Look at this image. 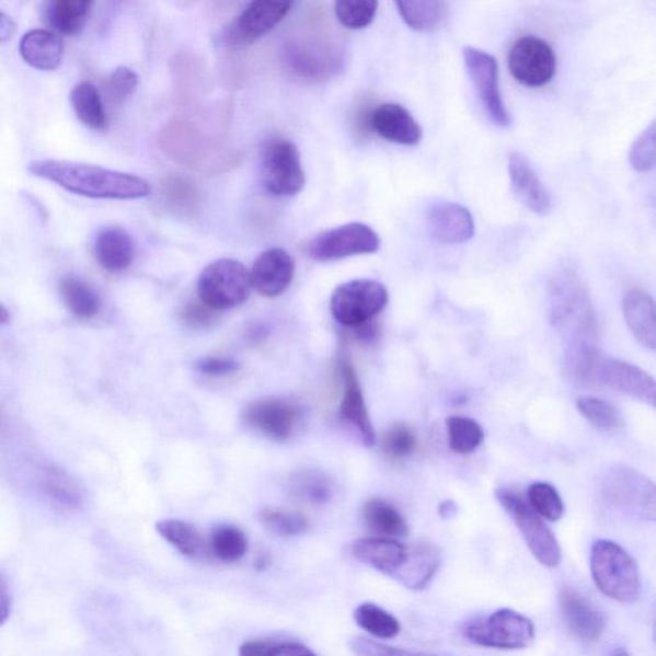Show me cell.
<instances>
[{
  "label": "cell",
  "instance_id": "cell-40",
  "mask_svg": "<svg viewBox=\"0 0 656 656\" xmlns=\"http://www.w3.org/2000/svg\"><path fill=\"white\" fill-rule=\"evenodd\" d=\"M260 518L266 530L281 538L300 537L309 530V520L298 511L266 508Z\"/></svg>",
  "mask_w": 656,
  "mask_h": 656
},
{
  "label": "cell",
  "instance_id": "cell-46",
  "mask_svg": "<svg viewBox=\"0 0 656 656\" xmlns=\"http://www.w3.org/2000/svg\"><path fill=\"white\" fill-rule=\"evenodd\" d=\"M417 448V436L413 429L406 425H395L388 429L383 435L382 450L384 454L403 459L411 457Z\"/></svg>",
  "mask_w": 656,
  "mask_h": 656
},
{
  "label": "cell",
  "instance_id": "cell-5",
  "mask_svg": "<svg viewBox=\"0 0 656 656\" xmlns=\"http://www.w3.org/2000/svg\"><path fill=\"white\" fill-rule=\"evenodd\" d=\"M496 499L507 511L537 561L546 568L560 567L562 550L544 518L534 511L522 495L511 488L496 490Z\"/></svg>",
  "mask_w": 656,
  "mask_h": 656
},
{
  "label": "cell",
  "instance_id": "cell-12",
  "mask_svg": "<svg viewBox=\"0 0 656 656\" xmlns=\"http://www.w3.org/2000/svg\"><path fill=\"white\" fill-rule=\"evenodd\" d=\"M508 66L511 77L519 84L529 88L545 87L555 77V51L552 45L541 37L523 36L513 44Z\"/></svg>",
  "mask_w": 656,
  "mask_h": 656
},
{
  "label": "cell",
  "instance_id": "cell-48",
  "mask_svg": "<svg viewBox=\"0 0 656 656\" xmlns=\"http://www.w3.org/2000/svg\"><path fill=\"white\" fill-rule=\"evenodd\" d=\"M350 651L357 656H417V653L394 646L383 645L366 637H354L349 641Z\"/></svg>",
  "mask_w": 656,
  "mask_h": 656
},
{
  "label": "cell",
  "instance_id": "cell-29",
  "mask_svg": "<svg viewBox=\"0 0 656 656\" xmlns=\"http://www.w3.org/2000/svg\"><path fill=\"white\" fill-rule=\"evenodd\" d=\"M600 357L598 344H571L565 350L564 366L569 379L579 387L600 383Z\"/></svg>",
  "mask_w": 656,
  "mask_h": 656
},
{
  "label": "cell",
  "instance_id": "cell-15",
  "mask_svg": "<svg viewBox=\"0 0 656 656\" xmlns=\"http://www.w3.org/2000/svg\"><path fill=\"white\" fill-rule=\"evenodd\" d=\"M565 628L583 643H595L607 628L605 614L576 588L563 586L557 595Z\"/></svg>",
  "mask_w": 656,
  "mask_h": 656
},
{
  "label": "cell",
  "instance_id": "cell-14",
  "mask_svg": "<svg viewBox=\"0 0 656 656\" xmlns=\"http://www.w3.org/2000/svg\"><path fill=\"white\" fill-rule=\"evenodd\" d=\"M292 5L291 2H271V0L249 3L243 12L233 20L226 37L233 45L258 42L288 16Z\"/></svg>",
  "mask_w": 656,
  "mask_h": 656
},
{
  "label": "cell",
  "instance_id": "cell-6",
  "mask_svg": "<svg viewBox=\"0 0 656 656\" xmlns=\"http://www.w3.org/2000/svg\"><path fill=\"white\" fill-rule=\"evenodd\" d=\"M252 289L251 273L243 263L231 258L209 263L196 285L202 303L216 312L244 304Z\"/></svg>",
  "mask_w": 656,
  "mask_h": 656
},
{
  "label": "cell",
  "instance_id": "cell-4",
  "mask_svg": "<svg viewBox=\"0 0 656 656\" xmlns=\"http://www.w3.org/2000/svg\"><path fill=\"white\" fill-rule=\"evenodd\" d=\"M595 585L606 597L623 605L636 602L641 595L637 564L625 550L610 540H598L591 549Z\"/></svg>",
  "mask_w": 656,
  "mask_h": 656
},
{
  "label": "cell",
  "instance_id": "cell-2",
  "mask_svg": "<svg viewBox=\"0 0 656 656\" xmlns=\"http://www.w3.org/2000/svg\"><path fill=\"white\" fill-rule=\"evenodd\" d=\"M550 314L567 345L598 344L599 321L590 294L573 268H564L550 286Z\"/></svg>",
  "mask_w": 656,
  "mask_h": 656
},
{
  "label": "cell",
  "instance_id": "cell-59",
  "mask_svg": "<svg viewBox=\"0 0 656 656\" xmlns=\"http://www.w3.org/2000/svg\"><path fill=\"white\" fill-rule=\"evenodd\" d=\"M607 656H631V654L628 651H624L623 647H615Z\"/></svg>",
  "mask_w": 656,
  "mask_h": 656
},
{
  "label": "cell",
  "instance_id": "cell-31",
  "mask_svg": "<svg viewBox=\"0 0 656 656\" xmlns=\"http://www.w3.org/2000/svg\"><path fill=\"white\" fill-rule=\"evenodd\" d=\"M364 518L368 529L382 537L404 538L410 532L402 513L382 499L368 500L365 504Z\"/></svg>",
  "mask_w": 656,
  "mask_h": 656
},
{
  "label": "cell",
  "instance_id": "cell-10",
  "mask_svg": "<svg viewBox=\"0 0 656 656\" xmlns=\"http://www.w3.org/2000/svg\"><path fill=\"white\" fill-rule=\"evenodd\" d=\"M380 246L381 240L375 230L368 225L352 222L319 233L307 244V254L317 262H333L373 254Z\"/></svg>",
  "mask_w": 656,
  "mask_h": 656
},
{
  "label": "cell",
  "instance_id": "cell-55",
  "mask_svg": "<svg viewBox=\"0 0 656 656\" xmlns=\"http://www.w3.org/2000/svg\"><path fill=\"white\" fill-rule=\"evenodd\" d=\"M14 30H16V25H14L13 20L2 13V16H0V41L3 43L9 41L14 34Z\"/></svg>",
  "mask_w": 656,
  "mask_h": 656
},
{
  "label": "cell",
  "instance_id": "cell-30",
  "mask_svg": "<svg viewBox=\"0 0 656 656\" xmlns=\"http://www.w3.org/2000/svg\"><path fill=\"white\" fill-rule=\"evenodd\" d=\"M60 298L69 312L78 319L90 320L101 311L100 294L78 277H65L59 284Z\"/></svg>",
  "mask_w": 656,
  "mask_h": 656
},
{
  "label": "cell",
  "instance_id": "cell-19",
  "mask_svg": "<svg viewBox=\"0 0 656 656\" xmlns=\"http://www.w3.org/2000/svg\"><path fill=\"white\" fill-rule=\"evenodd\" d=\"M368 126L380 138L399 146H418L424 137V131L410 111L396 103L377 105L368 117Z\"/></svg>",
  "mask_w": 656,
  "mask_h": 656
},
{
  "label": "cell",
  "instance_id": "cell-47",
  "mask_svg": "<svg viewBox=\"0 0 656 656\" xmlns=\"http://www.w3.org/2000/svg\"><path fill=\"white\" fill-rule=\"evenodd\" d=\"M138 85V73L128 69V67L120 66L110 74L107 84H105V92H107L113 103L120 104L137 92Z\"/></svg>",
  "mask_w": 656,
  "mask_h": 656
},
{
  "label": "cell",
  "instance_id": "cell-1",
  "mask_svg": "<svg viewBox=\"0 0 656 656\" xmlns=\"http://www.w3.org/2000/svg\"><path fill=\"white\" fill-rule=\"evenodd\" d=\"M27 170L37 179L87 198L135 200L147 198L152 193V186L146 179L94 164L39 160L30 163Z\"/></svg>",
  "mask_w": 656,
  "mask_h": 656
},
{
  "label": "cell",
  "instance_id": "cell-58",
  "mask_svg": "<svg viewBox=\"0 0 656 656\" xmlns=\"http://www.w3.org/2000/svg\"><path fill=\"white\" fill-rule=\"evenodd\" d=\"M268 564H269V557L267 555H262V556H260V560L256 561V568H258L260 571H263L268 567Z\"/></svg>",
  "mask_w": 656,
  "mask_h": 656
},
{
  "label": "cell",
  "instance_id": "cell-13",
  "mask_svg": "<svg viewBox=\"0 0 656 656\" xmlns=\"http://www.w3.org/2000/svg\"><path fill=\"white\" fill-rule=\"evenodd\" d=\"M343 57L326 41H297L284 50V65L296 77L326 80L342 69Z\"/></svg>",
  "mask_w": 656,
  "mask_h": 656
},
{
  "label": "cell",
  "instance_id": "cell-22",
  "mask_svg": "<svg viewBox=\"0 0 656 656\" xmlns=\"http://www.w3.org/2000/svg\"><path fill=\"white\" fill-rule=\"evenodd\" d=\"M350 554L360 563L391 577H396L408 561V546L389 538H369L354 541Z\"/></svg>",
  "mask_w": 656,
  "mask_h": 656
},
{
  "label": "cell",
  "instance_id": "cell-24",
  "mask_svg": "<svg viewBox=\"0 0 656 656\" xmlns=\"http://www.w3.org/2000/svg\"><path fill=\"white\" fill-rule=\"evenodd\" d=\"M622 311L636 341L645 348L656 352V301L651 294L640 289L625 292Z\"/></svg>",
  "mask_w": 656,
  "mask_h": 656
},
{
  "label": "cell",
  "instance_id": "cell-60",
  "mask_svg": "<svg viewBox=\"0 0 656 656\" xmlns=\"http://www.w3.org/2000/svg\"><path fill=\"white\" fill-rule=\"evenodd\" d=\"M0 319H2L3 324L9 323L10 321L9 311H7V308L4 306L2 307V311H0Z\"/></svg>",
  "mask_w": 656,
  "mask_h": 656
},
{
  "label": "cell",
  "instance_id": "cell-28",
  "mask_svg": "<svg viewBox=\"0 0 656 656\" xmlns=\"http://www.w3.org/2000/svg\"><path fill=\"white\" fill-rule=\"evenodd\" d=\"M93 5L90 0H51L45 5V19L58 34L78 35L85 27Z\"/></svg>",
  "mask_w": 656,
  "mask_h": 656
},
{
  "label": "cell",
  "instance_id": "cell-33",
  "mask_svg": "<svg viewBox=\"0 0 656 656\" xmlns=\"http://www.w3.org/2000/svg\"><path fill=\"white\" fill-rule=\"evenodd\" d=\"M156 530L179 553L187 557H198L205 550V541L195 527L185 520L164 519L156 525Z\"/></svg>",
  "mask_w": 656,
  "mask_h": 656
},
{
  "label": "cell",
  "instance_id": "cell-39",
  "mask_svg": "<svg viewBox=\"0 0 656 656\" xmlns=\"http://www.w3.org/2000/svg\"><path fill=\"white\" fill-rule=\"evenodd\" d=\"M42 485L45 494L66 508H74L81 502V488L69 474L50 467L44 471Z\"/></svg>",
  "mask_w": 656,
  "mask_h": 656
},
{
  "label": "cell",
  "instance_id": "cell-9",
  "mask_svg": "<svg viewBox=\"0 0 656 656\" xmlns=\"http://www.w3.org/2000/svg\"><path fill=\"white\" fill-rule=\"evenodd\" d=\"M261 173L263 186L275 196L297 195L306 185L299 149L288 139L273 138L265 142Z\"/></svg>",
  "mask_w": 656,
  "mask_h": 656
},
{
  "label": "cell",
  "instance_id": "cell-63",
  "mask_svg": "<svg viewBox=\"0 0 656 656\" xmlns=\"http://www.w3.org/2000/svg\"><path fill=\"white\" fill-rule=\"evenodd\" d=\"M655 637H656V625H655Z\"/></svg>",
  "mask_w": 656,
  "mask_h": 656
},
{
  "label": "cell",
  "instance_id": "cell-41",
  "mask_svg": "<svg viewBox=\"0 0 656 656\" xmlns=\"http://www.w3.org/2000/svg\"><path fill=\"white\" fill-rule=\"evenodd\" d=\"M529 503L542 518L556 522L564 516V503L556 488L546 482L532 484L527 493Z\"/></svg>",
  "mask_w": 656,
  "mask_h": 656
},
{
  "label": "cell",
  "instance_id": "cell-38",
  "mask_svg": "<svg viewBox=\"0 0 656 656\" xmlns=\"http://www.w3.org/2000/svg\"><path fill=\"white\" fill-rule=\"evenodd\" d=\"M210 549L222 562H239L248 552L246 534L235 526H218L210 537Z\"/></svg>",
  "mask_w": 656,
  "mask_h": 656
},
{
  "label": "cell",
  "instance_id": "cell-7",
  "mask_svg": "<svg viewBox=\"0 0 656 656\" xmlns=\"http://www.w3.org/2000/svg\"><path fill=\"white\" fill-rule=\"evenodd\" d=\"M389 303L387 286L369 278L338 285L330 301V311L342 326L356 329L372 322Z\"/></svg>",
  "mask_w": 656,
  "mask_h": 656
},
{
  "label": "cell",
  "instance_id": "cell-42",
  "mask_svg": "<svg viewBox=\"0 0 656 656\" xmlns=\"http://www.w3.org/2000/svg\"><path fill=\"white\" fill-rule=\"evenodd\" d=\"M294 492L309 503L322 505L333 499V485L330 480L317 472L299 474L292 484Z\"/></svg>",
  "mask_w": 656,
  "mask_h": 656
},
{
  "label": "cell",
  "instance_id": "cell-11",
  "mask_svg": "<svg viewBox=\"0 0 656 656\" xmlns=\"http://www.w3.org/2000/svg\"><path fill=\"white\" fill-rule=\"evenodd\" d=\"M463 58L482 108L497 127H508L511 118L505 105L499 85V67L496 59L485 50L473 47L463 49Z\"/></svg>",
  "mask_w": 656,
  "mask_h": 656
},
{
  "label": "cell",
  "instance_id": "cell-43",
  "mask_svg": "<svg viewBox=\"0 0 656 656\" xmlns=\"http://www.w3.org/2000/svg\"><path fill=\"white\" fill-rule=\"evenodd\" d=\"M379 3L373 0H360V2H337L335 13L341 24L353 30L365 28L372 24Z\"/></svg>",
  "mask_w": 656,
  "mask_h": 656
},
{
  "label": "cell",
  "instance_id": "cell-3",
  "mask_svg": "<svg viewBox=\"0 0 656 656\" xmlns=\"http://www.w3.org/2000/svg\"><path fill=\"white\" fill-rule=\"evenodd\" d=\"M599 494L620 515L656 522V484L632 467H610L600 480Z\"/></svg>",
  "mask_w": 656,
  "mask_h": 656
},
{
  "label": "cell",
  "instance_id": "cell-36",
  "mask_svg": "<svg viewBox=\"0 0 656 656\" xmlns=\"http://www.w3.org/2000/svg\"><path fill=\"white\" fill-rule=\"evenodd\" d=\"M405 24L416 32H429L442 19L445 3L440 0H422V2H396Z\"/></svg>",
  "mask_w": 656,
  "mask_h": 656
},
{
  "label": "cell",
  "instance_id": "cell-20",
  "mask_svg": "<svg viewBox=\"0 0 656 656\" xmlns=\"http://www.w3.org/2000/svg\"><path fill=\"white\" fill-rule=\"evenodd\" d=\"M427 232L437 243L464 244L474 235L473 216L457 203H436L428 210Z\"/></svg>",
  "mask_w": 656,
  "mask_h": 656
},
{
  "label": "cell",
  "instance_id": "cell-21",
  "mask_svg": "<svg viewBox=\"0 0 656 656\" xmlns=\"http://www.w3.org/2000/svg\"><path fill=\"white\" fill-rule=\"evenodd\" d=\"M600 382L656 410V380L635 365L620 359L602 360Z\"/></svg>",
  "mask_w": 656,
  "mask_h": 656
},
{
  "label": "cell",
  "instance_id": "cell-50",
  "mask_svg": "<svg viewBox=\"0 0 656 656\" xmlns=\"http://www.w3.org/2000/svg\"><path fill=\"white\" fill-rule=\"evenodd\" d=\"M216 320V311L203 304L202 301L200 303L187 304L181 313V321L184 322L185 326L194 330L212 326Z\"/></svg>",
  "mask_w": 656,
  "mask_h": 656
},
{
  "label": "cell",
  "instance_id": "cell-17",
  "mask_svg": "<svg viewBox=\"0 0 656 656\" xmlns=\"http://www.w3.org/2000/svg\"><path fill=\"white\" fill-rule=\"evenodd\" d=\"M341 375L344 394L338 414H341L342 421L357 433L360 442L365 447L371 448L376 442L375 429L371 418H369L356 368L348 357H343L341 360Z\"/></svg>",
  "mask_w": 656,
  "mask_h": 656
},
{
  "label": "cell",
  "instance_id": "cell-61",
  "mask_svg": "<svg viewBox=\"0 0 656 656\" xmlns=\"http://www.w3.org/2000/svg\"><path fill=\"white\" fill-rule=\"evenodd\" d=\"M417 656H442V655L417 653Z\"/></svg>",
  "mask_w": 656,
  "mask_h": 656
},
{
  "label": "cell",
  "instance_id": "cell-56",
  "mask_svg": "<svg viewBox=\"0 0 656 656\" xmlns=\"http://www.w3.org/2000/svg\"><path fill=\"white\" fill-rule=\"evenodd\" d=\"M11 599L9 600V590H7L5 579L2 580V623L10 614Z\"/></svg>",
  "mask_w": 656,
  "mask_h": 656
},
{
  "label": "cell",
  "instance_id": "cell-57",
  "mask_svg": "<svg viewBox=\"0 0 656 656\" xmlns=\"http://www.w3.org/2000/svg\"><path fill=\"white\" fill-rule=\"evenodd\" d=\"M439 513L444 519L454 517L457 513V505L452 502H444L440 505Z\"/></svg>",
  "mask_w": 656,
  "mask_h": 656
},
{
  "label": "cell",
  "instance_id": "cell-51",
  "mask_svg": "<svg viewBox=\"0 0 656 656\" xmlns=\"http://www.w3.org/2000/svg\"><path fill=\"white\" fill-rule=\"evenodd\" d=\"M268 656H317L311 648L298 643L275 644Z\"/></svg>",
  "mask_w": 656,
  "mask_h": 656
},
{
  "label": "cell",
  "instance_id": "cell-54",
  "mask_svg": "<svg viewBox=\"0 0 656 656\" xmlns=\"http://www.w3.org/2000/svg\"><path fill=\"white\" fill-rule=\"evenodd\" d=\"M352 330L354 331V334H356L358 341L364 343L376 342L377 336L380 335V329L373 321Z\"/></svg>",
  "mask_w": 656,
  "mask_h": 656
},
{
  "label": "cell",
  "instance_id": "cell-23",
  "mask_svg": "<svg viewBox=\"0 0 656 656\" xmlns=\"http://www.w3.org/2000/svg\"><path fill=\"white\" fill-rule=\"evenodd\" d=\"M509 179L517 199L531 212L546 216L552 210V198L527 158L511 153L508 162Z\"/></svg>",
  "mask_w": 656,
  "mask_h": 656
},
{
  "label": "cell",
  "instance_id": "cell-32",
  "mask_svg": "<svg viewBox=\"0 0 656 656\" xmlns=\"http://www.w3.org/2000/svg\"><path fill=\"white\" fill-rule=\"evenodd\" d=\"M74 115L82 125L102 131L107 127V112L102 101V96L95 85L90 82H80L71 90L70 95Z\"/></svg>",
  "mask_w": 656,
  "mask_h": 656
},
{
  "label": "cell",
  "instance_id": "cell-26",
  "mask_svg": "<svg viewBox=\"0 0 656 656\" xmlns=\"http://www.w3.org/2000/svg\"><path fill=\"white\" fill-rule=\"evenodd\" d=\"M94 255L101 267L108 273H124L134 261L130 233L118 226L102 229L94 239Z\"/></svg>",
  "mask_w": 656,
  "mask_h": 656
},
{
  "label": "cell",
  "instance_id": "cell-62",
  "mask_svg": "<svg viewBox=\"0 0 656 656\" xmlns=\"http://www.w3.org/2000/svg\"><path fill=\"white\" fill-rule=\"evenodd\" d=\"M654 207H655V209H656V198H655V200H654Z\"/></svg>",
  "mask_w": 656,
  "mask_h": 656
},
{
  "label": "cell",
  "instance_id": "cell-25",
  "mask_svg": "<svg viewBox=\"0 0 656 656\" xmlns=\"http://www.w3.org/2000/svg\"><path fill=\"white\" fill-rule=\"evenodd\" d=\"M410 556L403 569L395 577L403 586L411 590L422 591L431 585L436 573L442 563L440 549L433 542L419 541L408 546Z\"/></svg>",
  "mask_w": 656,
  "mask_h": 656
},
{
  "label": "cell",
  "instance_id": "cell-18",
  "mask_svg": "<svg viewBox=\"0 0 656 656\" xmlns=\"http://www.w3.org/2000/svg\"><path fill=\"white\" fill-rule=\"evenodd\" d=\"M296 262L281 248H271L255 260L251 271L253 289L262 297L276 298L290 288Z\"/></svg>",
  "mask_w": 656,
  "mask_h": 656
},
{
  "label": "cell",
  "instance_id": "cell-34",
  "mask_svg": "<svg viewBox=\"0 0 656 656\" xmlns=\"http://www.w3.org/2000/svg\"><path fill=\"white\" fill-rule=\"evenodd\" d=\"M354 621L361 630L377 638H394L402 630L398 618L375 602H364L354 610Z\"/></svg>",
  "mask_w": 656,
  "mask_h": 656
},
{
  "label": "cell",
  "instance_id": "cell-37",
  "mask_svg": "<svg viewBox=\"0 0 656 656\" xmlns=\"http://www.w3.org/2000/svg\"><path fill=\"white\" fill-rule=\"evenodd\" d=\"M447 429L449 448L457 454H471L484 441V429L471 418L449 417Z\"/></svg>",
  "mask_w": 656,
  "mask_h": 656
},
{
  "label": "cell",
  "instance_id": "cell-16",
  "mask_svg": "<svg viewBox=\"0 0 656 656\" xmlns=\"http://www.w3.org/2000/svg\"><path fill=\"white\" fill-rule=\"evenodd\" d=\"M245 424L274 441L290 439L299 419L298 406L284 399H263L248 405Z\"/></svg>",
  "mask_w": 656,
  "mask_h": 656
},
{
  "label": "cell",
  "instance_id": "cell-45",
  "mask_svg": "<svg viewBox=\"0 0 656 656\" xmlns=\"http://www.w3.org/2000/svg\"><path fill=\"white\" fill-rule=\"evenodd\" d=\"M162 196L168 207L175 212L187 214L198 206V193L193 184L184 179H170L162 186Z\"/></svg>",
  "mask_w": 656,
  "mask_h": 656
},
{
  "label": "cell",
  "instance_id": "cell-44",
  "mask_svg": "<svg viewBox=\"0 0 656 656\" xmlns=\"http://www.w3.org/2000/svg\"><path fill=\"white\" fill-rule=\"evenodd\" d=\"M629 160L631 168L641 173L656 169V118L633 142Z\"/></svg>",
  "mask_w": 656,
  "mask_h": 656
},
{
  "label": "cell",
  "instance_id": "cell-52",
  "mask_svg": "<svg viewBox=\"0 0 656 656\" xmlns=\"http://www.w3.org/2000/svg\"><path fill=\"white\" fill-rule=\"evenodd\" d=\"M275 644L269 641L252 640L239 648V656H268Z\"/></svg>",
  "mask_w": 656,
  "mask_h": 656
},
{
  "label": "cell",
  "instance_id": "cell-35",
  "mask_svg": "<svg viewBox=\"0 0 656 656\" xmlns=\"http://www.w3.org/2000/svg\"><path fill=\"white\" fill-rule=\"evenodd\" d=\"M577 410L595 429L602 434H612L623 426V417L613 404L599 398L580 396Z\"/></svg>",
  "mask_w": 656,
  "mask_h": 656
},
{
  "label": "cell",
  "instance_id": "cell-53",
  "mask_svg": "<svg viewBox=\"0 0 656 656\" xmlns=\"http://www.w3.org/2000/svg\"><path fill=\"white\" fill-rule=\"evenodd\" d=\"M269 335V329L266 324L254 323L249 326L245 333V338L249 344L258 345L266 341Z\"/></svg>",
  "mask_w": 656,
  "mask_h": 656
},
{
  "label": "cell",
  "instance_id": "cell-8",
  "mask_svg": "<svg viewBox=\"0 0 656 656\" xmlns=\"http://www.w3.org/2000/svg\"><path fill=\"white\" fill-rule=\"evenodd\" d=\"M534 635L537 631L530 618L508 608L496 610L485 620L470 622L464 628V637L470 643L502 651L529 647Z\"/></svg>",
  "mask_w": 656,
  "mask_h": 656
},
{
  "label": "cell",
  "instance_id": "cell-27",
  "mask_svg": "<svg viewBox=\"0 0 656 656\" xmlns=\"http://www.w3.org/2000/svg\"><path fill=\"white\" fill-rule=\"evenodd\" d=\"M20 55L35 70L55 71L62 64L64 43L48 30H30L22 36Z\"/></svg>",
  "mask_w": 656,
  "mask_h": 656
},
{
  "label": "cell",
  "instance_id": "cell-49",
  "mask_svg": "<svg viewBox=\"0 0 656 656\" xmlns=\"http://www.w3.org/2000/svg\"><path fill=\"white\" fill-rule=\"evenodd\" d=\"M196 371L208 377H225L237 373L240 365L226 357H203L195 364Z\"/></svg>",
  "mask_w": 656,
  "mask_h": 656
}]
</instances>
